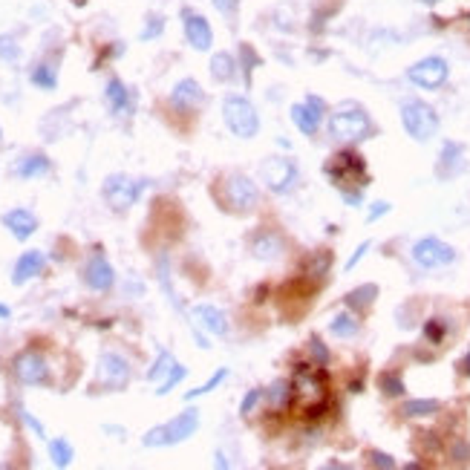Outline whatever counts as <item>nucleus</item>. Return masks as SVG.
I'll return each mask as SVG.
<instances>
[{"mask_svg":"<svg viewBox=\"0 0 470 470\" xmlns=\"http://www.w3.org/2000/svg\"><path fill=\"white\" fill-rule=\"evenodd\" d=\"M104 99H107L110 110L121 116V113H128V107H130V89L124 87L118 78H110L107 87H104Z\"/></svg>","mask_w":470,"mask_h":470,"instance_id":"aec40b11","label":"nucleus"},{"mask_svg":"<svg viewBox=\"0 0 470 470\" xmlns=\"http://www.w3.org/2000/svg\"><path fill=\"white\" fill-rule=\"evenodd\" d=\"M268 401L277 407V404H283V401H292V384L286 381H277L271 390H268Z\"/></svg>","mask_w":470,"mask_h":470,"instance_id":"72a5a7b5","label":"nucleus"},{"mask_svg":"<svg viewBox=\"0 0 470 470\" xmlns=\"http://www.w3.org/2000/svg\"><path fill=\"white\" fill-rule=\"evenodd\" d=\"M309 352H311V358H315V366H326L329 364V350L323 347V340L311 338L309 340Z\"/></svg>","mask_w":470,"mask_h":470,"instance_id":"c9c22d12","label":"nucleus"},{"mask_svg":"<svg viewBox=\"0 0 470 470\" xmlns=\"http://www.w3.org/2000/svg\"><path fill=\"white\" fill-rule=\"evenodd\" d=\"M197 427H199V410H185L176 419L147 430L142 445L144 447H173V445L185 442V438H191L197 433Z\"/></svg>","mask_w":470,"mask_h":470,"instance_id":"f03ea898","label":"nucleus"},{"mask_svg":"<svg viewBox=\"0 0 470 470\" xmlns=\"http://www.w3.org/2000/svg\"><path fill=\"white\" fill-rule=\"evenodd\" d=\"M0 58H4V61H18L20 58V47H18L15 38L0 35Z\"/></svg>","mask_w":470,"mask_h":470,"instance_id":"f704fd0d","label":"nucleus"},{"mask_svg":"<svg viewBox=\"0 0 470 470\" xmlns=\"http://www.w3.org/2000/svg\"><path fill=\"white\" fill-rule=\"evenodd\" d=\"M84 283H87L92 292H107V289H113V283H116V271H113V266H110L101 254H92L89 263L84 266Z\"/></svg>","mask_w":470,"mask_h":470,"instance_id":"2eb2a0df","label":"nucleus"},{"mask_svg":"<svg viewBox=\"0 0 470 470\" xmlns=\"http://www.w3.org/2000/svg\"><path fill=\"white\" fill-rule=\"evenodd\" d=\"M0 136H4V130H0Z\"/></svg>","mask_w":470,"mask_h":470,"instance_id":"603ef678","label":"nucleus"},{"mask_svg":"<svg viewBox=\"0 0 470 470\" xmlns=\"http://www.w3.org/2000/svg\"><path fill=\"white\" fill-rule=\"evenodd\" d=\"M280 252H283V242H280L277 234H260V237L254 240V254H257L260 260H274Z\"/></svg>","mask_w":470,"mask_h":470,"instance_id":"393cba45","label":"nucleus"},{"mask_svg":"<svg viewBox=\"0 0 470 470\" xmlns=\"http://www.w3.org/2000/svg\"><path fill=\"white\" fill-rule=\"evenodd\" d=\"M185 375H187V369H185L182 364H176V366L165 375V381H162V387H159V390H156V395H168V392H171L179 381H185Z\"/></svg>","mask_w":470,"mask_h":470,"instance_id":"473e14b6","label":"nucleus"},{"mask_svg":"<svg viewBox=\"0 0 470 470\" xmlns=\"http://www.w3.org/2000/svg\"><path fill=\"white\" fill-rule=\"evenodd\" d=\"M202 101H205V92L194 78H182L171 92V104L176 110H197Z\"/></svg>","mask_w":470,"mask_h":470,"instance_id":"a211bd4d","label":"nucleus"},{"mask_svg":"<svg viewBox=\"0 0 470 470\" xmlns=\"http://www.w3.org/2000/svg\"><path fill=\"white\" fill-rule=\"evenodd\" d=\"M240 6V0H214V9L223 12V15H234Z\"/></svg>","mask_w":470,"mask_h":470,"instance_id":"37998d69","label":"nucleus"},{"mask_svg":"<svg viewBox=\"0 0 470 470\" xmlns=\"http://www.w3.org/2000/svg\"><path fill=\"white\" fill-rule=\"evenodd\" d=\"M223 197L228 202L231 211H252L257 202H260V191H257V185L242 176V173H234L225 179V187H223Z\"/></svg>","mask_w":470,"mask_h":470,"instance_id":"6e6552de","label":"nucleus"},{"mask_svg":"<svg viewBox=\"0 0 470 470\" xmlns=\"http://www.w3.org/2000/svg\"><path fill=\"white\" fill-rule=\"evenodd\" d=\"M225 378H228V369H216V372L211 375V378H208L202 387H197V390H191V392H185V398H187V401H194V398H199V395L211 392L214 387H219V384H223Z\"/></svg>","mask_w":470,"mask_h":470,"instance_id":"2f4dec72","label":"nucleus"},{"mask_svg":"<svg viewBox=\"0 0 470 470\" xmlns=\"http://www.w3.org/2000/svg\"><path fill=\"white\" fill-rule=\"evenodd\" d=\"M0 318H9V306L0 303Z\"/></svg>","mask_w":470,"mask_h":470,"instance_id":"8fccbe9b","label":"nucleus"},{"mask_svg":"<svg viewBox=\"0 0 470 470\" xmlns=\"http://www.w3.org/2000/svg\"><path fill=\"white\" fill-rule=\"evenodd\" d=\"M419 4H424V6H435L438 0H419Z\"/></svg>","mask_w":470,"mask_h":470,"instance_id":"3c124183","label":"nucleus"},{"mask_svg":"<svg viewBox=\"0 0 470 470\" xmlns=\"http://www.w3.org/2000/svg\"><path fill=\"white\" fill-rule=\"evenodd\" d=\"M144 187H147V179H130L124 173H113L104 179L101 194L113 211H128L130 205H136V199L142 197Z\"/></svg>","mask_w":470,"mask_h":470,"instance_id":"423d86ee","label":"nucleus"},{"mask_svg":"<svg viewBox=\"0 0 470 470\" xmlns=\"http://www.w3.org/2000/svg\"><path fill=\"white\" fill-rule=\"evenodd\" d=\"M191 318H194L197 326H202L205 332L219 335V338H225L228 329H231V326H228V318H225V311H223V309H216V306H211V303H199V306H194Z\"/></svg>","mask_w":470,"mask_h":470,"instance_id":"dca6fc26","label":"nucleus"},{"mask_svg":"<svg viewBox=\"0 0 470 470\" xmlns=\"http://www.w3.org/2000/svg\"><path fill=\"white\" fill-rule=\"evenodd\" d=\"M366 252H369V242H361V245L355 248V254H352V257L347 260V268H355V266H358L361 260H364V254H366Z\"/></svg>","mask_w":470,"mask_h":470,"instance_id":"a18cd8bd","label":"nucleus"},{"mask_svg":"<svg viewBox=\"0 0 470 470\" xmlns=\"http://www.w3.org/2000/svg\"><path fill=\"white\" fill-rule=\"evenodd\" d=\"M375 295H378V286H375V283L358 286V289H352V292L347 295V306H350V309H366V306L375 300Z\"/></svg>","mask_w":470,"mask_h":470,"instance_id":"cd10ccee","label":"nucleus"},{"mask_svg":"<svg viewBox=\"0 0 470 470\" xmlns=\"http://www.w3.org/2000/svg\"><path fill=\"white\" fill-rule=\"evenodd\" d=\"M438 413V401L435 398H413L401 407V416L407 419H424V416H433Z\"/></svg>","mask_w":470,"mask_h":470,"instance_id":"b1692460","label":"nucleus"},{"mask_svg":"<svg viewBox=\"0 0 470 470\" xmlns=\"http://www.w3.org/2000/svg\"><path fill=\"white\" fill-rule=\"evenodd\" d=\"M15 173H18L20 179H35V176H44V173H49V159H47L44 153H29V156H23V159L18 162Z\"/></svg>","mask_w":470,"mask_h":470,"instance_id":"412c9836","label":"nucleus"},{"mask_svg":"<svg viewBox=\"0 0 470 470\" xmlns=\"http://www.w3.org/2000/svg\"><path fill=\"white\" fill-rule=\"evenodd\" d=\"M329 332L338 335V338H355V335H358V321H355V315H350V311H340V315H335L332 323H329Z\"/></svg>","mask_w":470,"mask_h":470,"instance_id":"a878e982","label":"nucleus"},{"mask_svg":"<svg viewBox=\"0 0 470 470\" xmlns=\"http://www.w3.org/2000/svg\"><path fill=\"white\" fill-rule=\"evenodd\" d=\"M223 118L237 139H254L260 133V116L254 104L242 96H228L223 101Z\"/></svg>","mask_w":470,"mask_h":470,"instance_id":"7ed1b4c3","label":"nucleus"},{"mask_svg":"<svg viewBox=\"0 0 470 470\" xmlns=\"http://www.w3.org/2000/svg\"><path fill=\"white\" fill-rule=\"evenodd\" d=\"M306 104H309V110H311V113L323 118V113H326V104H323V99H318V96H306Z\"/></svg>","mask_w":470,"mask_h":470,"instance_id":"c03bdc74","label":"nucleus"},{"mask_svg":"<svg viewBox=\"0 0 470 470\" xmlns=\"http://www.w3.org/2000/svg\"><path fill=\"white\" fill-rule=\"evenodd\" d=\"M369 464H372V467H387V470H390V467H395V459L387 456V453H381V450H372V453H369Z\"/></svg>","mask_w":470,"mask_h":470,"instance_id":"ea45409f","label":"nucleus"},{"mask_svg":"<svg viewBox=\"0 0 470 470\" xmlns=\"http://www.w3.org/2000/svg\"><path fill=\"white\" fill-rule=\"evenodd\" d=\"M292 121L300 128V133L315 136V133H318V124H321V116H315V113L309 110V104L303 101V104H295V107H292Z\"/></svg>","mask_w":470,"mask_h":470,"instance_id":"4be33fe9","label":"nucleus"},{"mask_svg":"<svg viewBox=\"0 0 470 470\" xmlns=\"http://www.w3.org/2000/svg\"><path fill=\"white\" fill-rule=\"evenodd\" d=\"M182 18H185V38H187V44H191L194 49H199V52H208L211 44H214V29H211V23H208L202 15L191 12V9H185Z\"/></svg>","mask_w":470,"mask_h":470,"instance_id":"4468645a","label":"nucleus"},{"mask_svg":"<svg viewBox=\"0 0 470 470\" xmlns=\"http://www.w3.org/2000/svg\"><path fill=\"white\" fill-rule=\"evenodd\" d=\"M96 381L101 387L113 390V392L124 390V387H128V381H130V364L124 361L121 355H116V352H104L99 358V366H96Z\"/></svg>","mask_w":470,"mask_h":470,"instance_id":"9d476101","label":"nucleus"},{"mask_svg":"<svg viewBox=\"0 0 470 470\" xmlns=\"http://www.w3.org/2000/svg\"><path fill=\"white\" fill-rule=\"evenodd\" d=\"M4 225L9 228V234L15 240H29L35 231H38V216L26 208H12L4 214Z\"/></svg>","mask_w":470,"mask_h":470,"instance_id":"f3484780","label":"nucleus"},{"mask_svg":"<svg viewBox=\"0 0 470 470\" xmlns=\"http://www.w3.org/2000/svg\"><path fill=\"white\" fill-rule=\"evenodd\" d=\"M44 254L41 252H23L20 257H18V263H15V271H12V283L15 286H23L26 280H32V277H38L41 271H44Z\"/></svg>","mask_w":470,"mask_h":470,"instance_id":"6ab92c4d","label":"nucleus"},{"mask_svg":"<svg viewBox=\"0 0 470 470\" xmlns=\"http://www.w3.org/2000/svg\"><path fill=\"white\" fill-rule=\"evenodd\" d=\"M15 369V378L26 387H38V384H47L49 381V366H47V358L38 355V352H20L12 364Z\"/></svg>","mask_w":470,"mask_h":470,"instance_id":"f8f14e48","label":"nucleus"},{"mask_svg":"<svg viewBox=\"0 0 470 470\" xmlns=\"http://www.w3.org/2000/svg\"><path fill=\"white\" fill-rule=\"evenodd\" d=\"M159 283H162V289H165L168 300L173 303V309L185 315V306H182V300L176 297V292H173V286H171V271H168V257H165V254L159 257Z\"/></svg>","mask_w":470,"mask_h":470,"instance_id":"7c9ffc66","label":"nucleus"},{"mask_svg":"<svg viewBox=\"0 0 470 470\" xmlns=\"http://www.w3.org/2000/svg\"><path fill=\"white\" fill-rule=\"evenodd\" d=\"M364 159L350 150H343V153H335L329 165H326V173L335 179V185H364Z\"/></svg>","mask_w":470,"mask_h":470,"instance_id":"1a4fd4ad","label":"nucleus"},{"mask_svg":"<svg viewBox=\"0 0 470 470\" xmlns=\"http://www.w3.org/2000/svg\"><path fill=\"white\" fill-rule=\"evenodd\" d=\"M263 398V390H252V392H248L245 398H242V404H240V413L245 416V413H252L254 410V407H257V401Z\"/></svg>","mask_w":470,"mask_h":470,"instance_id":"a19ab883","label":"nucleus"},{"mask_svg":"<svg viewBox=\"0 0 470 470\" xmlns=\"http://www.w3.org/2000/svg\"><path fill=\"white\" fill-rule=\"evenodd\" d=\"M165 29V18L162 15H150L147 18V26L142 29V41H150V38H156Z\"/></svg>","mask_w":470,"mask_h":470,"instance_id":"e433bc0d","label":"nucleus"},{"mask_svg":"<svg viewBox=\"0 0 470 470\" xmlns=\"http://www.w3.org/2000/svg\"><path fill=\"white\" fill-rule=\"evenodd\" d=\"M73 445L67 442V438H55V442H49V459L55 467H67L73 462Z\"/></svg>","mask_w":470,"mask_h":470,"instance_id":"c85d7f7f","label":"nucleus"},{"mask_svg":"<svg viewBox=\"0 0 470 470\" xmlns=\"http://www.w3.org/2000/svg\"><path fill=\"white\" fill-rule=\"evenodd\" d=\"M263 179L274 194H286L297 182V168H295V162L283 159V156H274V159H268L263 165Z\"/></svg>","mask_w":470,"mask_h":470,"instance_id":"ddd939ff","label":"nucleus"},{"mask_svg":"<svg viewBox=\"0 0 470 470\" xmlns=\"http://www.w3.org/2000/svg\"><path fill=\"white\" fill-rule=\"evenodd\" d=\"M234 73H237L234 55H228V52H216V55L211 58V75H214V81H231Z\"/></svg>","mask_w":470,"mask_h":470,"instance_id":"5701e85b","label":"nucleus"},{"mask_svg":"<svg viewBox=\"0 0 470 470\" xmlns=\"http://www.w3.org/2000/svg\"><path fill=\"white\" fill-rule=\"evenodd\" d=\"M329 390H326V375L309 364H300L292 375V407L303 416H315L326 407Z\"/></svg>","mask_w":470,"mask_h":470,"instance_id":"f257e3e1","label":"nucleus"},{"mask_svg":"<svg viewBox=\"0 0 470 470\" xmlns=\"http://www.w3.org/2000/svg\"><path fill=\"white\" fill-rule=\"evenodd\" d=\"M450 75V67H447V61L445 58H438V55H430V58H421L416 61V64L407 70V78H410L416 87H424V89H435V87H442Z\"/></svg>","mask_w":470,"mask_h":470,"instance_id":"0eeeda50","label":"nucleus"},{"mask_svg":"<svg viewBox=\"0 0 470 470\" xmlns=\"http://www.w3.org/2000/svg\"><path fill=\"white\" fill-rule=\"evenodd\" d=\"M173 366H176V358L168 350H159V358H156V364L147 369V381H159L162 375H168Z\"/></svg>","mask_w":470,"mask_h":470,"instance_id":"c756f323","label":"nucleus"},{"mask_svg":"<svg viewBox=\"0 0 470 470\" xmlns=\"http://www.w3.org/2000/svg\"><path fill=\"white\" fill-rule=\"evenodd\" d=\"M453 459H456V462H467V459H470V447H467V445H456V447H453Z\"/></svg>","mask_w":470,"mask_h":470,"instance_id":"de8ad7c7","label":"nucleus"},{"mask_svg":"<svg viewBox=\"0 0 470 470\" xmlns=\"http://www.w3.org/2000/svg\"><path fill=\"white\" fill-rule=\"evenodd\" d=\"M413 260L421 266V268H438V266H450L456 260V252L435 237H424L413 245Z\"/></svg>","mask_w":470,"mask_h":470,"instance_id":"9b49d317","label":"nucleus"},{"mask_svg":"<svg viewBox=\"0 0 470 470\" xmlns=\"http://www.w3.org/2000/svg\"><path fill=\"white\" fill-rule=\"evenodd\" d=\"M390 202H372V211H369V223H375L378 216H384V214H390Z\"/></svg>","mask_w":470,"mask_h":470,"instance_id":"49530a36","label":"nucleus"},{"mask_svg":"<svg viewBox=\"0 0 470 470\" xmlns=\"http://www.w3.org/2000/svg\"><path fill=\"white\" fill-rule=\"evenodd\" d=\"M424 335H427V340H433V343H442V338H445V323L438 321V318L427 321V326H424Z\"/></svg>","mask_w":470,"mask_h":470,"instance_id":"58836bf2","label":"nucleus"},{"mask_svg":"<svg viewBox=\"0 0 470 470\" xmlns=\"http://www.w3.org/2000/svg\"><path fill=\"white\" fill-rule=\"evenodd\" d=\"M381 390L387 395H401L404 392V381L398 378V375H392V372H384L381 375Z\"/></svg>","mask_w":470,"mask_h":470,"instance_id":"4c0bfd02","label":"nucleus"},{"mask_svg":"<svg viewBox=\"0 0 470 470\" xmlns=\"http://www.w3.org/2000/svg\"><path fill=\"white\" fill-rule=\"evenodd\" d=\"M401 124L416 142H430L438 133V113L419 99H407L401 104Z\"/></svg>","mask_w":470,"mask_h":470,"instance_id":"20e7f679","label":"nucleus"},{"mask_svg":"<svg viewBox=\"0 0 470 470\" xmlns=\"http://www.w3.org/2000/svg\"><path fill=\"white\" fill-rule=\"evenodd\" d=\"M18 413H20V419L26 421V427H29V430H32V433H35L38 438H44V424H41L38 419H32V416H29V413L23 410V407H18Z\"/></svg>","mask_w":470,"mask_h":470,"instance_id":"79ce46f5","label":"nucleus"},{"mask_svg":"<svg viewBox=\"0 0 470 470\" xmlns=\"http://www.w3.org/2000/svg\"><path fill=\"white\" fill-rule=\"evenodd\" d=\"M462 372H464V375H470V352L462 358Z\"/></svg>","mask_w":470,"mask_h":470,"instance_id":"09e8293b","label":"nucleus"},{"mask_svg":"<svg viewBox=\"0 0 470 470\" xmlns=\"http://www.w3.org/2000/svg\"><path fill=\"white\" fill-rule=\"evenodd\" d=\"M29 81H32L35 87H41V89H55L58 87V73L49 64H38V67L29 70Z\"/></svg>","mask_w":470,"mask_h":470,"instance_id":"bb28decb","label":"nucleus"},{"mask_svg":"<svg viewBox=\"0 0 470 470\" xmlns=\"http://www.w3.org/2000/svg\"><path fill=\"white\" fill-rule=\"evenodd\" d=\"M369 130H372V121L358 107H343L332 113L329 118V136H335L338 142H361L369 136Z\"/></svg>","mask_w":470,"mask_h":470,"instance_id":"39448f33","label":"nucleus"}]
</instances>
